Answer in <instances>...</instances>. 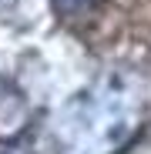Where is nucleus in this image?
I'll list each match as a JSON object with an SVG mask.
<instances>
[{"label": "nucleus", "instance_id": "nucleus-2", "mask_svg": "<svg viewBox=\"0 0 151 154\" xmlns=\"http://www.w3.org/2000/svg\"><path fill=\"white\" fill-rule=\"evenodd\" d=\"M0 4H10V0H0Z\"/></svg>", "mask_w": 151, "mask_h": 154}, {"label": "nucleus", "instance_id": "nucleus-1", "mask_svg": "<svg viewBox=\"0 0 151 154\" xmlns=\"http://www.w3.org/2000/svg\"><path fill=\"white\" fill-rule=\"evenodd\" d=\"M141 121V94L121 70H108L71 97L54 121L57 154H114L128 144Z\"/></svg>", "mask_w": 151, "mask_h": 154}, {"label": "nucleus", "instance_id": "nucleus-3", "mask_svg": "<svg viewBox=\"0 0 151 154\" xmlns=\"http://www.w3.org/2000/svg\"><path fill=\"white\" fill-rule=\"evenodd\" d=\"M64 4H74V0H64Z\"/></svg>", "mask_w": 151, "mask_h": 154}]
</instances>
